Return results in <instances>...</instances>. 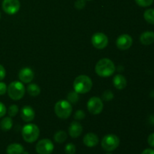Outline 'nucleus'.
<instances>
[{"label": "nucleus", "mask_w": 154, "mask_h": 154, "mask_svg": "<svg viewBox=\"0 0 154 154\" xmlns=\"http://www.w3.org/2000/svg\"><path fill=\"white\" fill-rule=\"evenodd\" d=\"M115 66L110 59L103 58L99 60L96 65L95 71L99 76L102 78H108L115 72Z\"/></svg>", "instance_id": "nucleus-1"}, {"label": "nucleus", "mask_w": 154, "mask_h": 154, "mask_svg": "<svg viewBox=\"0 0 154 154\" xmlns=\"http://www.w3.org/2000/svg\"><path fill=\"white\" fill-rule=\"evenodd\" d=\"M73 87L75 91L79 94H85L93 87V81L87 75H79L74 81Z\"/></svg>", "instance_id": "nucleus-2"}, {"label": "nucleus", "mask_w": 154, "mask_h": 154, "mask_svg": "<svg viewBox=\"0 0 154 154\" xmlns=\"http://www.w3.org/2000/svg\"><path fill=\"white\" fill-rule=\"evenodd\" d=\"M26 89L21 81H13L8 85L7 89L8 95L14 101L22 99L25 94Z\"/></svg>", "instance_id": "nucleus-3"}, {"label": "nucleus", "mask_w": 154, "mask_h": 154, "mask_svg": "<svg viewBox=\"0 0 154 154\" xmlns=\"http://www.w3.org/2000/svg\"><path fill=\"white\" fill-rule=\"evenodd\" d=\"M40 130L38 126L32 123L25 125L22 129V137L27 143H33L38 138Z\"/></svg>", "instance_id": "nucleus-4"}, {"label": "nucleus", "mask_w": 154, "mask_h": 154, "mask_svg": "<svg viewBox=\"0 0 154 154\" xmlns=\"http://www.w3.org/2000/svg\"><path fill=\"white\" fill-rule=\"evenodd\" d=\"M54 111L59 118L62 120H66L72 114V107L69 101L60 100L56 103Z\"/></svg>", "instance_id": "nucleus-5"}, {"label": "nucleus", "mask_w": 154, "mask_h": 154, "mask_svg": "<svg viewBox=\"0 0 154 154\" xmlns=\"http://www.w3.org/2000/svg\"><path fill=\"white\" fill-rule=\"evenodd\" d=\"M102 147L105 151L111 152L117 148L120 145V138L114 134L107 135L102 138Z\"/></svg>", "instance_id": "nucleus-6"}, {"label": "nucleus", "mask_w": 154, "mask_h": 154, "mask_svg": "<svg viewBox=\"0 0 154 154\" xmlns=\"http://www.w3.org/2000/svg\"><path fill=\"white\" fill-rule=\"evenodd\" d=\"M103 102L99 97H92L87 102V109L89 112L94 115L101 114L103 110Z\"/></svg>", "instance_id": "nucleus-7"}, {"label": "nucleus", "mask_w": 154, "mask_h": 154, "mask_svg": "<svg viewBox=\"0 0 154 154\" xmlns=\"http://www.w3.org/2000/svg\"><path fill=\"white\" fill-rule=\"evenodd\" d=\"M54 145L52 141L48 138L40 140L35 147L36 152L38 154H51L54 151Z\"/></svg>", "instance_id": "nucleus-8"}, {"label": "nucleus", "mask_w": 154, "mask_h": 154, "mask_svg": "<svg viewBox=\"0 0 154 154\" xmlns=\"http://www.w3.org/2000/svg\"><path fill=\"white\" fill-rule=\"evenodd\" d=\"M3 11L10 15L17 13L20 8V2L19 0H3L2 4Z\"/></svg>", "instance_id": "nucleus-9"}, {"label": "nucleus", "mask_w": 154, "mask_h": 154, "mask_svg": "<svg viewBox=\"0 0 154 154\" xmlns=\"http://www.w3.org/2000/svg\"><path fill=\"white\" fill-rule=\"evenodd\" d=\"M92 44L96 48L99 50L104 49L108 45V38L105 34L102 32L95 33L92 36Z\"/></svg>", "instance_id": "nucleus-10"}, {"label": "nucleus", "mask_w": 154, "mask_h": 154, "mask_svg": "<svg viewBox=\"0 0 154 154\" xmlns=\"http://www.w3.org/2000/svg\"><path fill=\"white\" fill-rule=\"evenodd\" d=\"M132 42H133L132 38L129 35L123 34L117 38L116 45L119 49L125 51V50H128L131 48V46L132 45Z\"/></svg>", "instance_id": "nucleus-11"}, {"label": "nucleus", "mask_w": 154, "mask_h": 154, "mask_svg": "<svg viewBox=\"0 0 154 154\" xmlns=\"http://www.w3.org/2000/svg\"><path fill=\"white\" fill-rule=\"evenodd\" d=\"M18 77L22 83L29 84V83H31L34 79V72L30 68H23L20 71Z\"/></svg>", "instance_id": "nucleus-12"}, {"label": "nucleus", "mask_w": 154, "mask_h": 154, "mask_svg": "<svg viewBox=\"0 0 154 154\" xmlns=\"http://www.w3.org/2000/svg\"><path fill=\"white\" fill-rule=\"evenodd\" d=\"M20 116L21 118L24 122L29 123V122H32L34 120L35 114V111L31 106L26 105V106L23 107L21 108Z\"/></svg>", "instance_id": "nucleus-13"}, {"label": "nucleus", "mask_w": 154, "mask_h": 154, "mask_svg": "<svg viewBox=\"0 0 154 154\" xmlns=\"http://www.w3.org/2000/svg\"><path fill=\"white\" fill-rule=\"evenodd\" d=\"M83 126L79 122L73 121L71 123L69 127V134L72 138H78L82 134Z\"/></svg>", "instance_id": "nucleus-14"}, {"label": "nucleus", "mask_w": 154, "mask_h": 154, "mask_svg": "<svg viewBox=\"0 0 154 154\" xmlns=\"http://www.w3.org/2000/svg\"><path fill=\"white\" fill-rule=\"evenodd\" d=\"M83 142L87 147H93L97 145L99 142V137L93 132H89L87 135H84L83 138Z\"/></svg>", "instance_id": "nucleus-15"}, {"label": "nucleus", "mask_w": 154, "mask_h": 154, "mask_svg": "<svg viewBox=\"0 0 154 154\" xmlns=\"http://www.w3.org/2000/svg\"><path fill=\"white\" fill-rule=\"evenodd\" d=\"M113 84L117 90H122L125 89L127 84L126 78L122 75H117L113 78Z\"/></svg>", "instance_id": "nucleus-16"}, {"label": "nucleus", "mask_w": 154, "mask_h": 154, "mask_svg": "<svg viewBox=\"0 0 154 154\" xmlns=\"http://www.w3.org/2000/svg\"><path fill=\"white\" fill-rule=\"evenodd\" d=\"M140 42L144 45H150L154 43V32L152 31H146L140 36Z\"/></svg>", "instance_id": "nucleus-17"}, {"label": "nucleus", "mask_w": 154, "mask_h": 154, "mask_svg": "<svg viewBox=\"0 0 154 154\" xmlns=\"http://www.w3.org/2000/svg\"><path fill=\"white\" fill-rule=\"evenodd\" d=\"M24 148L22 144L13 143L9 144L6 149L7 154H22L23 153Z\"/></svg>", "instance_id": "nucleus-18"}, {"label": "nucleus", "mask_w": 154, "mask_h": 154, "mask_svg": "<svg viewBox=\"0 0 154 154\" xmlns=\"http://www.w3.org/2000/svg\"><path fill=\"white\" fill-rule=\"evenodd\" d=\"M13 126V120L10 117H4L0 122V128L4 132H8Z\"/></svg>", "instance_id": "nucleus-19"}, {"label": "nucleus", "mask_w": 154, "mask_h": 154, "mask_svg": "<svg viewBox=\"0 0 154 154\" xmlns=\"http://www.w3.org/2000/svg\"><path fill=\"white\" fill-rule=\"evenodd\" d=\"M27 92L31 96H38L41 93V88L35 84H29L26 88Z\"/></svg>", "instance_id": "nucleus-20"}, {"label": "nucleus", "mask_w": 154, "mask_h": 154, "mask_svg": "<svg viewBox=\"0 0 154 154\" xmlns=\"http://www.w3.org/2000/svg\"><path fill=\"white\" fill-rule=\"evenodd\" d=\"M67 133H66L65 131L60 130L58 132H57L54 135V141L57 143H59V144H62V143L65 142L67 139Z\"/></svg>", "instance_id": "nucleus-21"}, {"label": "nucleus", "mask_w": 154, "mask_h": 154, "mask_svg": "<svg viewBox=\"0 0 154 154\" xmlns=\"http://www.w3.org/2000/svg\"><path fill=\"white\" fill-rule=\"evenodd\" d=\"M144 18L148 23L154 25V9H147L144 13Z\"/></svg>", "instance_id": "nucleus-22"}, {"label": "nucleus", "mask_w": 154, "mask_h": 154, "mask_svg": "<svg viewBox=\"0 0 154 154\" xmlns=\"http://www.w3.org/2000/svg\"><path fill=\"white\" fill-rule=\"evenodd\" d=\"M78 94H79V93H78L75 91L70 92V93L68 94V96H67L68 101H69L70 103H72V104L77 103L78 101L79 100V95Z\"/></svg>", "instance_id": "nucleus-23"}, {"label": "nucleus", "mask_w": 154, "mask_h": 154, "mask_svg": "<svg viewBox=\"0 0 154 154\" xmlns=\"http://www.w3.org/2000/svg\"><path fill=\"white\" fill-rule=\"evenodd\" d=\"M18 111H19V108H18L17 105H10V107L8 108V114L9 117H15V116L17 114Z\"/></svg>", "instance_id": "nucleus-24"}, {"label": "nucleus", "mask_w": 154, "mask_h": 154, "mask_svg": "<svg viewBox=\"0 0 154 154\" xmlns=\"http://www.w3.org/2000/svg\"><path fill=\"white\" fill-rule=\"evenodd\" d=\"M65 152L66 154H75L76 153V147L72 143H69L65 147Z\"/></svg>", "instance_id": "nucleus-25"}, {"label": "nucleus", "mask_w": 154, "mask_h": 154, "mask_svg": "<svg viewBox=\"0 0 154 154\" xmlns=\"http://www.w3.org/2000/svg\"><path fill=\"white\" fill-rule=\"evenodd\" d=\"M135 3L141 7H149L153 3V0H135Z\"/></svg>", "instance_id": "nucleus-26"}, {"label": "nucleus", "mask_w": 154, "mask_h": 154, "mask_svg": "<svg viewBox=\"0 0 154 154\" xmlns=\"http://www.w3.org/2000/svg\"><path fill=\"white\" fill-rule=\"evenodd\" d=\"M86 117L85 112L82 110H78L75 114V119L76 120H82Z\"/></svg>", "instance_id": "nucleus-27"}, {"label": "nucleus", "mask_w": 154, "mask_h": 154, "mask_svg": "<svg viewBox=\"0 0 154 154\" xmlns=\"http://www.w3.org/2000/svg\"><path fill=\"white\" fill-rule=\"evenodd\" d=\"M102 98H103L104 100L106 101V102H109V101H111V99L114 98V94H113L112 92L110 91V90H106V91L103 93V95H102Z\"/></svg>", "instance_id": "nucleus-28"}, {"label": "nucleus", "mask_w": 154, "mask_h": 154, "mask_svg": "<svg viewBox=\"0 0 154 154\" xmlns=\"http://www.w3.org/2000/svg\"><path fill=\"white\" fill-rule=\"evenodd\" d=\"M86 5V0H77L75 3V6L77 9H83Z\"/></svg>", "instance_id": "nucleus-29"}, {"label": "nucleus", "mask_w": 154, "mask_h": 154, "mask_svg": "<svg viewBox=\"0 0 154 154\" xmlns=\"http://www.w3.org/2000/svg\"><path fill=\"white\" fill-rule=\"evenodd\" d=\"M7 89L8 87L6 84L4 82L0 81V96H3L5 94V93L7 92Z\"/></svg>", "instance_id": "nucleus-30"}, {"label": "nucleus", "mask_w": 154, "mask_h": 154, "mask_svg": "<svg viewBox=\"0 0 154 154\" xmlns=\"http://www.w3.org/2000/svg\"><path fill=\"white\" fill-rule=\"evenodd\" d=\"M6 111H7V109H6V107L2 102H0V118L4 117L6 114Z\"/></svg>", "instance_id": "nucleus-31"}, {"label": "nucleus", "mask_w": 154, "mask_h": 154, "mask_svg": "<svg viewBox=\"0 0 154 154\" xmlns=\"http://www.w3.org/2000/svg\"><path fill=\"white\" fill-rule=\"evenodd\" d=\"M6 75V71L5 69V68L3 67V66H2L0 64V81H2L5 78Z\"/></svg>", "instance_id": "nucleus-32"}, {"label": "nucleus", "mask_w": 154, "mask_h": 154, "mask_svg": "<svg viewBox=\"0 0 154 154\" xmlns=\"http://www.w3.org/2000/svg\"><path fill=\"white\" fill-rule=\"evenodd\" d=\"M147 142H148V144L150 147H154V133L150 134L149 135L148 138H147Z\"/></svg>", "instance_id": "nucleus-33"}, {"label": "nucleus", "mask_w": 154, "mask_h": 154, "mask_svg": "<svg viewBox=\"0 0 154 154\" xmlns=\"http://www.w3.org/2000/svg\"><path fill=\"white\" fill-rule=\"evenodd\" d=\"M141 154H154V150L153 149L147 148L145 149L144 150H143V152Z\"/></svg>", "instance_id": "nucleus-34"}, {"label": "nucleus", "mask_w": 154, "mask_h": 154, "mask_svg": "<svg viewBox=\"0 0 154 154\" xmlns=\"http://www.w3.org/2000/svg\"><path fill=\"white\" fill-rule=\"evenodd\" d=\"M0 19H1V13H0Z\"/></svg>", "instance_id": "nucleus-35"}, {"label": "nucleus", "mask_w": 154, "mask_h": 154, "mask_svg": "<svg viewBox=\"0 0 154 154\" xmlns=\"http://www.w3.org/2000/svg\"><path fill=\"white\" fill-rule=\"evenodd\" d=\"M106 154H112V153H106Z\"/></svg>", "instance_id": "nucleus-36"}, {"label": "nucleus", "mask_w": 154, "mask_h": 154, "mask_svg": "<svg viewBox=\"0 0 154 154\" xmlns=\"http://www.w3.org/2000/svg\"><path fill=\"white\" fill-rule=\"evenodd\" d=\"M88 1H92V0H88Z\"/></svg>", "instance_id": "nucleus-37"}]
</instances>
